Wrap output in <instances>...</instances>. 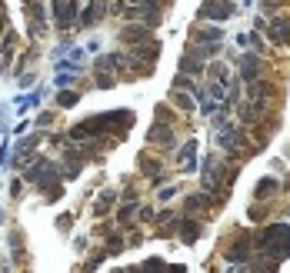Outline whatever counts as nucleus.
Masks as SVG:
<instances>
[{"label": "nucleus", "instance_id": "1", "mask_svg": "<svg viewBox=\"0 0 290 273\" xmlns=\"http://www.w3.org/2000/svg\"><path fill=\"white\" fill-rule=\"evenodd\" d=\"M254 243L267 253V257L284 260V257L290 253V227L287 223H270V227H264L260 237H254Z\"/></svg>", "mask_w": 290, "mask_h": 273}, {"label": "nucleus", "instance_id": "2", "mask_svg": "<svg viewBox=\"0 0 290 273\" xmlns=\"http://www.w3.org/2000/svg\"><path fill=\"white\" fill-rule=\"evenodd\" d=\"M234 3L230 0H207L203 3V10H200V17H210V20H227V17H234Z\"/></svg>", "mask_w": 290, "mask_h": 273}, {"label": "nucleus", "instance_id": "13", "mask_svg": "<svg viewBox=\"0 0 290 273\" xmlns=\"http://www.w3.org/2000/svg\"><path fill=\"white\" fill-rule=\"evenodd\" d=\"M140 170H144L147 177H157V180H160V174H164V170H160V164H157V160H150V157H140Z\"/></svg>", "mask_w": 290, "mask_h": 273}, {"label": "nucleus", "instance_id": "21", "mask_svg": "<svg viewBox=\"0 0 290 273\" xmlns=\"http://www.w3.org/2000/svg\"><path fill=\"white\" fill-rule=\"evenodd\" d=\"M274 3H277V0H274Z\"/></svg>", "mask_w": 290, "mask_h": 273}, {"label": "nucleus", "instance_id": "7", "mask_svg": "<svg viewBox=\"0 0 290 273\" xmlns=\"http://www.w3.org/2000/svg\"><path fill=\"white\" fill-rule=\"evenodd\" d=\"M280 190V183L277 180H274V177H264V180H260V183H257V190H254V197L257 200H264V197H274V193H277Z\"/></svg>", "mask_w": 290, "mask_h": 273}, {"label": "nucleus", "instance_id": "18", "mask_svg": "<svg viewBox=\"0 0 290 273\" xmlns=\"http://www.w3.org/2000/svg\"><path fill=\"white\" fill-rule=\"evenodd\" d=\"M174 100H177V107H180V110H193V100L184 97V93H174Z\"/></svg>", "mask_w": 290, "mask_h": 273}, {"label": "nucleus", "instance_id": "10", "mask_svg": "<svg viewBox=\"0 0 290 273\" xmlns=\"http://www.w3.org/2000/svg\"><path fill=\"white\" fill-rule=\"evenodd\" d=\"M180 237H184L187 243H193L197 237H200V223H197V220H184V223H180Z\"/></svg>", "mask_w": 290, "mask_h": 273}, {"label": "nucleus", "instance_id": "11", "mask_svg": "<svg viewBox=\"0 0 290 273\" xmlns=\"http://www.w3.org/2000/svg\"><path fill=\"white\" fill-rule=\"evenodd\" d=\"M247 247H250V240H237L234 247L227 250V260H230V263L240 260V263H244V260H247Z\"/></svg>", "mask_w": 290, "mask_h": 273}, {"label": "nucleus", "instance_id": "8", "mask_svg": "<svg viewBox=\"0 0 290 273\" xmlns=\"http://www.w3.org/2000/svg\"><path fill=\"white\" fill-rule=\"evenodd\" d=\"M103 7H107L103 0H94L87 10H84V17H80V27H94V20H97V17L103 13Z\"/></svg>", "mask_w": 290, "mask_h": 273}, {"label": "nucleus", "instance_id": "9", "mask_svg": "<svg viewBox=\"0 0 290 273\" xmlns=\"http://www.w3.org/2000/svg\"><path fill=\"white\" fill-rule=\"evenodd\" d=\"M120 37L127 40V44H147V40H150V33H147V30H140V27H123V30H120Z\"/></svg>", "mask_w": 290, "mask_h": 273}, {"label": "nucleus", "instance_id": "3", "mask_svg": "<svg viewBox=\"0 0 290 273\" xmlns=\"http://www.w3.org/2000/svg\"><path fill=\"white\" fill-rule=\"evenodd\" d=\"M264 30H267V37H270L277 47H287V44H290V20H287V17L264 23Z\"/></svg>", "mask_w": 290, "mask_h": 273}, {"label": "nucleus", "instance_id": "15", "mask_svg": "<svg viewBox=\"0 0 290 273\" xmlns=\"http://www.w3.org/2000/svg\"><path fill=\"white\" fill-rule=\"evenodd\" d=\"M77 100H80V93H74V90H64V93L57 97V103H60V107H74Z\"/></svg>", "mask_w": 290, "mask_h": 273}, {"label": "nucleus", "instance_id": "4", "mask_svg": "<svg viewBox=\"0 0 290 273\" xmlns=\"http://www.w3.org/2000/svg\"><path fill=\"white\" fill-rule=\"evenodd\" d=\"M54 13L60 27H74V17H77V3L74 0H54Z\"/></svg>", "mask_w": 290, "mask_h": 273}, {"label": "nucleus", "instance_id": "16", "mask_svg": "<svg viewBox=\"0 0 290 273\" xmlns=\"http://www.w3.org/2000/svg\"><path fill=\"white\" fill-rule=\"evenodd\" d=\"M207 203H210V197H207V193H197V197L187 200V210H200V207H207Z\"/></svg>", "mask_w": 290, "mask_h": 273}, {"label": "nucleus", "instance_id": "14", "mask_svg": "<svg viewBox=\"0 0 290 273\" xmlns=\"http://www.w3.org/2000/svg\"><path fill=\"white\" fill-rule=\"evenodd\" d=\"M110 207H113V193H103V197L97 200V210H94V213H97V217H103Z\"/></svg>", "mask_w": 290, "mask_h": 273}, {"label": "nucleus", "instance_id": "5", "mask_svg": "<svg viewBox=\"0 0 290 273\" xmlns=\"http://www.w3.org/2000/svg\"><path fill=\"white\" fill-rule=\"evenodd\" d=\"M147 140H150V143H160V147H170V143H174V127H170L167 120H157V127L147 133Z\"/></svg>", "mask_w": 290, "mask_h": 273}, {"label": "nucleus", "instance_id": "6", "mask_svg": "<svg viewBox=\"0 0 290 273\" xmlns=\"http://www.w3.org/2000/svg\"><path fill=\"white\" fill-rule=\"evenodd\" d=\"M257 70H260V60L257 57H240V77H244L247 84L257 80Z\"/></svg>", "mask_w": 290, "mask_h": 273}, {"label": "nucleus", "instance_id": "20", "mask_svg": "<svg viewBox=\"0 0 290 273\" xmlns=\"http://www.w3.org/2000/svg\"><path fill=\"white\" fill-rule=\"evenodd\" d=\"M30 3H37V0H23V7H30Z\"/></svg>", "mask_w": 290, "mask_h": 273}, {"label": "nucleus", "instance_id": "12", "mask_svg": "<svg viewBox=\"0 0 290 273\" xmlns=\"http://www.w3.org/2000/svg\"><path fill=\"white\" fill-rule=\"evenodd\" d=\"M180 70H187V74H203V60L193 57V54H187L184 60H180Z\"/></svg>", "mask_w": 290, "mask_h": 273}, {"label": "nucleus", "instance_id": "19", "mask_svg": "<svg viewBox=\"0 0 290 273\" xmlns=\"http://www.w3.org/2000/svg\"><path fill=\"white\" fill-rule=\"evenodd\" d=\"M147 270H167V263H164V260H157V257H154V260H147Z\"/></svg>", "mask_w": 290, "mask_h": 273}, {"label": "nucleus", "instance_id": "17", "mask_svg": "<svg viewBox=\"0 0 290 273\" xmlns=\"http://www.w3.org/2000/svg\"><path fill=\"white\" fill-rule=\"evenodd\" d=\"M134 210H137V203H123V207H120V223H130Z\"/></svg>", "mask_w": 290, "mask_h": 273}]
</instances>
